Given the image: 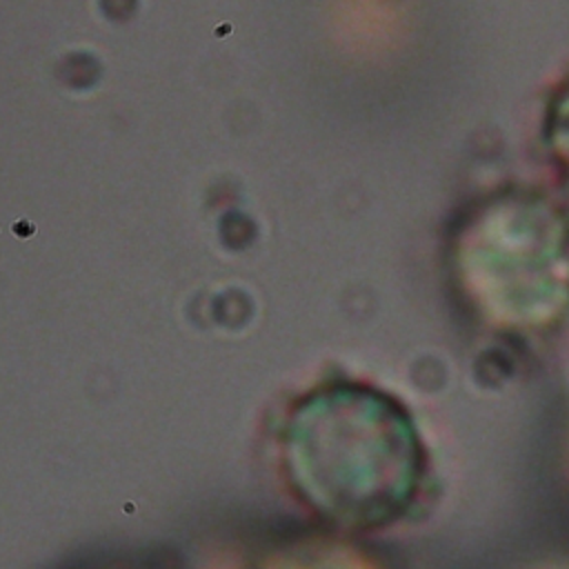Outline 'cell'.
I'll use <instances>...</instances> for the list:
<instances>
[{
  "label": "cell",
  "mask_w": 569,
  "mask_h": 569,
  "mask_svg": "<svg viewBox=\"0 0 569 569\" xmlns=\"http://www.w3.org/2000/svg\"><path fill=\"white\" fill-rule=\"evenodd\" d=\"M458 278L493 327L536 331L569 307V233L558 222L476 229L458 249Z\"/></svg>",
  "instance_id": "cell-2"
},
{
  "label": "cell",
  "mask_w": 569,
  "mask_h": 569,
  "mask_svg": "<svg viewBox=\"0 0 569 569\" xmlns=\"http://www.w3.org/2000/svg\"><path fill=\"white\" fill-rule=\"evenodd\" d=\"M293 496L338 531L402 520L427 480V447L411 411L389 391L331 380L300 396L280 438Z\"/></svg>",
  "instance_id": "cell-1"
},
{
  "label": "cell",
  "mask_w": 569,
  "mask_h": 569,
  "mask_svg": "<svg viewBox=\"0 0 569 569\" xmlns=\"http://www.w3.org/2000/svg\"><path fill=\"white\" fill-rule=\"evenodd\" d=\"M556 133H553V138H556V144L562 149V153L569 158V93H567V98H565V102L560 104V109H558V122H556ZM569 162V160H567Z\"/></svg>",
  "instance_id": "cell-3"
}]
</instances>
